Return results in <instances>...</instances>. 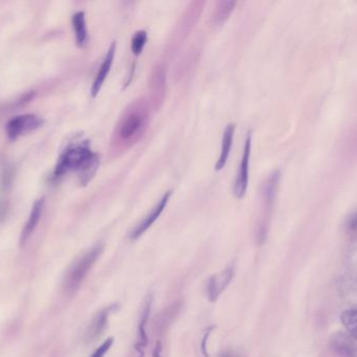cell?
<instances>
[{
  "label": "cell",
  "instance_id": "6da1fadb",
  "mask_svg": "<svg viewBox=\"0 0 357 357\" xmlns=\"http://www.w3.org/2000/svg\"><path fill=\"white\" fill-rule=\"evenodd\" d=\"M100 167V155L93 152L88 140L71 143L59 157L54 171V180L70 172L79 173V184L86 186L96 176Z\"/></svg>",
  "mask_w": 357,
  "mask_h": 357
},
{
  "label": "cell",
  "instance_id": "7a4b0ae2",
  "mask_svg": "<svg viewBox=\"0 0 357 357\" xmlns=\"http://www.w3.org/2000/svg\"><path fill=\"white\" fill-rule=\"evenodd\" d=\"M148 119V105L144 100L136 101L119 119L115 131V140L125 146L134 144L146 130Z\"/></svg>",
  "mask_w": 357,
  "mask_h": 357
},
{
  "label": "cell",
  "instance_id": "3957f363",
  "mask_svg": "<svg viewBox=\"0 0 357 357\" xmlns=\"http://www.w3.org/2000/svg\"><path fill=\"white\" fill-rule=\"evenodd\" d=\"M102 251H104V245H94L89 251L79 256L71 264L70 268H68L66 275H65L64 281H63V289H64L67 295H75L79 291L88 272L93 268L94 264L102 255Z\"/></svg>",
  "mask_w": 357,
  "mask_h": 357
},
{
  "label": "cell",
  "instance_id": "277c9868",
  "mask_svg": "<svg viewBox=\"0 0 357 357\" xmlns=\"http://www.w3.org/2000/svg\"><path fill=\"white\" fill-rule=\"evenodd\" d=\"M44 124V119L39 115H22L13 117L6 124V131L8 140H16L20 136L39 129Z\"/></svg>",
  "mask_w": 357,
  "mask_h": 357
},
{
  "label": "cell",
  "instance_id": "5b68a950",
  "mask_svg": "<svg viewBox=\"0 0 357 357\" xmlns=\"http://www.w3.org/2000/svg\"><path fill=\"white\" fill-rule=\"evenodd\" d=\"M251 150L252 133L249 132L247 138H245L241 165H239L238 172H237L236 178H235L234 187H233L234 196L238 199L243 198L245 193H247L248 184H249L250 156H251Z\"/></svg>",
  "mask_w": 357,
  "mask_h": 357
},
{
  "label": "cell",
  "instance_id": "8992f818",
  "mask_svg": "<svg viewBox=\"0 0 357 357\" xmlns=\"http://www.w3.org/2000/svg\"><path fill=\"white\" fill-rule=\"evenodd\" d=\"M172 195H173V191H167V192L163 195L162 198L158 201L156 207H153L150 213L146 215V217H144L142 221L132 231L131 234H130L131 240H137V239H139L140 237L157 221V219L160 217L161 214L163 213L165 207H167Z\"/></svg>",
  "mask_w": 357,
  "mask_h": 357
},
{
  "label": "cell",
  "instance_id": "52a82bcc",
  "mask_svg": "<svg viewBox=\"0 0 357 357\" xmlns=\"http://www.w3.org/2000/svg\"><path fill=\"white\" fill-rule=\"evenodd\" d=\"M235 276L234 265H229L222 272L214 275L209 279L207 286L208 300L212 303L218 301L220 296L229 286Z\"/></svg>",
  "mask_w": 357,
  "mask_h": 357
},
{
  "label": "cell",
  "instance_id": "ba28073f",
  "mask_svg": "<svg viewBox=\"0 0 357 357\" xmlns=\"http://www.w3.org/2000/svg\"><path fill=\"white\" fill-rule=\"evenodd\" d=\"M114 309H116V305H110L96 314L86 330V343H92L105 333L108 326L109 316H110L111 312H114Z\"/></svg>",
  "mask_w": 357,
  "mask_h": 357
},
{
  "label": "cell",
  "instance_id": "9c48e42d",
  "mask_svg": "<svg viewBox=\"0 0 357 357\" xmlns=\"http://www.w3.org/2000/svg\"><path fill=\"white\" fill-rule=\"evenodd\" d=\"M115 52H116V42L113 41L111 43L110 48H109L108 52H107L104 61H102L100 68H98V73H96V78H94L93 83H92V98H96L98 92L102 89V85H104L105 81H106L107 77H108L109 73H110L111 67H112Z\"/></svg>",
  "mask_w": 357,
  "mask_h": 357
},
{
  "label": "cell",
  "instance_id": "30bf717a",
  "mask_svg": "<svg viewBox=\"0 0 357 357\" xmlns=\"http://www.w3.org/2000/svg\"><path fill=\"white\" fill-rule=\"evenodd\" d=\"M44 205H45V198H44V197L38 199V201H35V203H33L31 214H29V219H27L26 224H25L24 228H23L22 232H21V247L26 245L27 241L29 240L31 235L33 234L36 228H37L40 219H41L42 214H43Z\"/></svg>",
  "mask_w": 357,
  "mask_h": 357
},
{
  "label": "cell",
  "instance_id": "8fae6325",
  "mask_svg": "<svg viewBox=\"0 0 357 357\" xmlns=\"http://www.w3.org/2000/svg\"><path fill=\"white\" fill-rule=\"evenodd\" d=\"M153 298L149 296L142 309V316H140L139 326H138V341L136 343V351L140 357H144V350L148 347L149 340L148 333H146V325L151 316V309H152Z\"/></svg>",
  "mask_w": 357,
  "mask_h": 357
},
{
  "label": "cell",
  "instance_id": "7c38bea8",
  "mask_svg": "<svg viewBox=\"0 0 357 357\" xmlns=\"http://www.w3.org/2000/svg\"><path fill=\"white\" fill-rule=\"evenodd\" d=\"M331 350L340 357H356L354 342L351 337L343 333H337L329 342Z\"/></svg>",
  "mask_w": 357,
  "mask_h": 357
},
{
  "label": "cell",
  "instance_id": "4fadbf2b",
  "mask_svg": "<svg viewBox=\"0 0 357 357\" xmlns=\"http://www.w3.org/2000/svg\"><path fill=\"white\" fill-rule=\"evenodd\" d=\"M234 133V124H229L225 129L224 134H222V150H220V157H218L215 163V171H220L226 166L229 156H230L231 149H232Z\"/></svg>",
  "mask_w": 357,
  "mask_h": 357
},
{
  "label": "cell",
  "instance_id": "5bb4252c",
  "mask_svg": "<svg viewBox=\"0 0 357 357\" xmlns=\"http://www.w3.org/2000/svg\"><path fill=\"white\" fill-rule=\"evenodd\" d=\"M73 27L75 31V42L79 48H85L88 43V27L86 15L84 12H77L73 16Z\"/></svg>",
  "mask_w": 357,
  "mask_h": 357
},
{
  "label": "cell",
  "instance_id": "9a60e30c",
  "mask_svg": "<svg viewBox=\"0 0 357 357\" xmlns=\"http://www.w3.org/2000/svg\"><path fill=\"white\" fill-rule=\"evenodd\" d=\"M341 322L351 339L357 341V310H344L341 314Z\"/></svg>",
  "mask_w": 357,
  "mask_h": 357
},
{
  "label": "cell",
  "instance_id": "2e32d148",
  "mask_svg": "<svg viewBox=\"0 0 357 357\" xmlns=\"http://www.w3.org/2000/svg\"><path fill=\"white\" fill-rule=\"evenodd\" d=\"M235 4H236L235 1L218 2L215 8V12L213 14L214 24L222 25L230 16Z\"/></svg>",
  "mask_w": 357,
  "mask_h": 357
},
{
  "label": "cell",
  "instance_id": "e0dca14e",
  "mask_svg": "<svg viewBox=\"0 0 357 357\" xmlns=\"http://www.w3.org/2000/svg\"><path fill=\"white\" fill-rule=\"evenodd\" d=\"M146 42H148V33L146 31H136L135 35L132 38V52L135 56H139L144 52Z\"/></svg>",
  "mask_w": 357,
  "mask_h": 357
},
{
  "label": "cell",
  "instance_id": "ac0fdd59",
  "mask_svg": "<svg viewBox=\"0 0 357 357\" xmlns=\"http://www.w3.org/2000/svg\"><path fill=\"white\" fill-rule=\"evenodd\" d=\"M346 232L351 239H357V211L352 213L346 224Z\"/></svg>",
  "mask_w": 357,
  "mask_h": 357
},
{
  "label": "cell",
  "instance_id": "d6986e66",
  "mask_svg": "<svg viewBox=\"0 0 357 357\" xmlns=\"http://www.w3.org/2000/svg\"><path fill=\"white\" fill-rule=\"evenodd\" d=\"M113 344H114V339H113V337H109V339L105 341L90 357H104L106 356L107 352L110 350V348L112 347Z\"/></svg>",
  "mask_w": 357,
  "mask_h": 357
},
{
  "label": "cell",
  "instance_id": "ffe728a7",
  "mask_svg": "<svg viewBox=\"0 0 357 357\" xmlns=\"http://www.w3.org/2000/svg\"><path fill=\"white\" fill-rule=\"evenodd\" d=\"M218 357H243L238 352L234 351V350H226L222 351Z\"/></svg>",
  "mask_w": 357,
  "mask_h": 357
},
{
  "label": "cell",
  "instance_id": "44dd1931",
  "mask_svg": "<svg viewBox=\"0 0 357 357\" xmlns=\"http://www.w3.org/2000/svg\"><path fill=\"white\" fill-rule=\"evenodd\" d=\"M154 356L155 357H162V356H161L160 344H158V345H157L156 349H155V351H154Z\"/></svg>",
  "mask_w": 357,
  "mask_h": 357
}]
</instances>
